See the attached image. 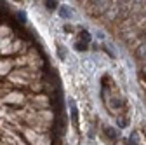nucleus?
<instances>
[{"instance_id":"obj_6","label":"nucleus","mask_w":146,"mask_h":145,"mask_svg":"<svg viewBox=\"0 0 146 145\" xmlns=\"http://www.w3.org/2000/svg\"><path fill=\"white\" fill-rule=\"evenodd\" d=\"M129 143H131V145H139V143H137V133H132V135H131Z\"/></svg>"},{"instance_id":"obj_2","label":"nucleus","mask_w":146,"mask_h":145,"mask_svg":"<svg viewBox=\"0 0 146 145\" xmlns=\"http://www.w3.org/2000/svg\"><path fill=\"white\" fill-rule=\"evenodd\" d=\"M104 135H106L110 140H117V138H118V133H117L115 128H104Z\"/></svg>"},{"instance_id":"obj_4","label":"nucleus","mask_w":146,"mask_h":145,"mask_svg":"<svg viewBox=\"0 0 146 145\" xmlns=\"http://www.w3.org/2000/svg\"><path fill=\"white\" fill-rule=\"evenodd\" d=\"M59 12H61V16H66V17H71V16H73V11H71L70 7H61Z\"/></svg>"},{"instance_id":"obj_1","label":"nucleus","mask_w":146,"mask_h":145,"mask_svg":"<svg viewBox=\"0 0 146 145\" xmlns=\"http://www.w3.org/2000/svg\"><path fill=\"white\" fill-rule=\"evenodd\" d=\"M70 108H71V121H73V126L78 128V112H77V107L73 103V100H70Z\"/></svg>"},{"instance_id":"obj_5","label":"nucleus","mask_w":146,"mask_h":145,"mask_svg":"<svg viewBox=\"0 0 146 145\" xmlns=\"http://www.w3.org/2000/svg\"><path fill=\"white\" fill-rule=\"evenodd\" d=\"M87 46H89V44L77 40V44H75V49H77V51H87Z\"/></svg>"},{"instance_id":"obj_3","label":"nucleus","mask_w":146,"mask_h":145,"mask_svg":"<svg viewBox=\"0 0 146 145\" xmlns=\"http://www.w3.org/2000/svg\"><path fill=\"white\" fill-rule=\"evenodd\" d=\"M78 35H80V42H85V44H89V42H90V35H89V32L82 30Z\"/></svg>"},{"instance_id":"obj_7","label":"nucleus","mask_w":146,"mask_h":145,"mask_svg":"<svg viewBox=\"0 0 146 145\" xmlns=\"http://www.w3.org/2000/svg\"><path fill=\"white\" fill-rule=\"evenodd\" d=\"M47 7L49 9H56V2H47Z\"/></svg>"}]
</instances>
